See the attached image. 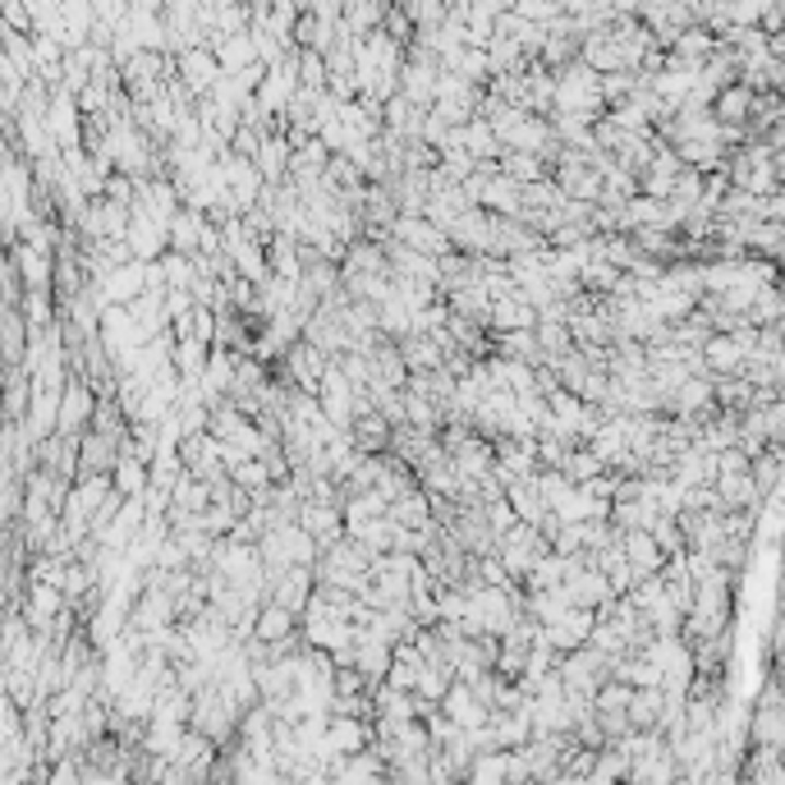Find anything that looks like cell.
I'll use <instances>...</instances> for the list:
<instances>
[{"mask_svg": "<svg viewBox=\"0 0 785 785\" xmlns=\"http://www.w3.org/2000/svg\"><path fill=\"white\" fill-rule=\"evenodd\" d=\"M556 110H566V116H579L597 124L607 116V97H602V74L588 70L583 60L566 64V70H556Z\"/></svg>", "mask_w": 785, "mask_h": 785, "instance_id": "1", "label": "cell"}, {"mask_svg": "<svg viewBox=\"0 0 785 785\" xmlns=\"http://www.w3.org/2000/svg\"><path fill=\"white\" fill-rule=\"evenodd\" d=\"M497 556L506 560L510 579H514V583H520V588H524V579H528V574L537 570V560H543V556H551V543H547V537L537 533V528L520 524V528H514V533H506V537H501V551H497Z\"/></svg>", "mask_w": 785, "mask_h": 785, "instance_id": "2", "label": "cell"}, {"mask_svg": "<svg viewBox=\"0 0 785 785\" xmlns=\"http://www.w3.org/2000/svg\"><path fill=\"white\" fill-rule=\"evenodd\" d=\"M560 680H566L570 693H583V699H597V689L611 680V662L597 653V647H579L560 662Z\"/></svg>", "mask_w": 785, "mask_h": 785, "instance_id": "3", "label": "cell"}, {"mask_svg": "<svg viewBox=\"0 0 785 785\" xmlns=\"http://www.w3.org/2000/svg\"><path fill=\"white\" fill-rule=\"evenodd\" d=\"M391 239L395 243H405V249H414V253H423V258H445V253H455L451 249V235L445 230H437L428 216H400L395 226H391Z\"/></svg>", "mask_w": 785, "mask_h": 785, "instance_id": "4", "label": "cell"}, {"mask_svg": "<svg viewBox=\"0 0 785 785\" xmlns=\"http://www.w3.org/2000/svg\"><path fill=\"white\" fill-rule=\"evenodd\" d=\"M318 400H322L326 418H331L341 432H349V428H354V418H358V386H354V381H349L341 368H335V364H331V372L322 377Z\"/></svg>", "mask_w": 785, "mask_h": 785, "instance_id": "5", "label": "cell"}, {"mask_svg": "<svg viewBox=\"0 0 785 785\" xmlns=\"http://www.w3.org/2000/svg\"><path fill=\"white\" fill-rule=\"evenodd\" d=\"M179 455H185V468L193 478H203V483H226L230 478V468L221 464V441L207 432V437H189L185 445H179Z\"/></svg>", "mask_w": 785, "mask_h": 785, "instance_id": "6", "label": "cell"}, {"mask_svg": "<svg viewBox=\"0 0 785 785\" xmlns=\"http://www.w3.org/2000/svg\"><path fill=\"white\" fill-rule=\"evenodd\" d=\"M441 716H451V722L464 730V735H474L483 726H491V707L478 699L474 689H468L464 680H455V689L445 693V703H441Z\"/></svg>", "mask_w": 785, "mask_h": 785, "instance_id": "7", "label": "cell"}, {"mask_svg": "<svg viewBox=\"0 0 785 785\" xmlns=\"http://www.w3.org/2000/svg\"><path fill=\"white\" fill-rule=\"evenodd\" d=\"M221 74H226V70H221V60H216L212 47H198L189 56H179V83H185L198 102L212 97V87L221 83Z\"/></svg>", "mask_w": 785, "mask_h": 785, "instance_id": "8", "label": "cell"}, {"mask_svg": "<svg viewBox=\"0 0 785 785\" xmlns=\"http://www.w3.org/2000/svg\"><path fill=\"white\" fill-rule=\"evenodd\" d=\"M312 597H318V570L295 566V570H285V574L272 583V602H281V607L295 611L299 620H304V611H308Z\"/></svg>", "mask_w": 785, "mask_h": 785, "instance_id": "9", "label": "cell"}, {"mask_svg": "<svg viewBox=\"0 0 785 785\" xmlns=\"http://www.w3.org/2000/svg\"><path fill=\"white\" fill-rule=\"evenodd\" d=\"M120 445L102 437V432H87L83 445H79V478H110L116 474V464H120Z\"/></svg>", "mask_w": 785, "mask_h": 785, "instance_id": "10", "label": "cell"}, {"mask_svg": "<svg viewBox=\"0 0 785 785\" xmlns=\"http://www.w3.org/2000/svg\"><path fill=\"white\" fill-rule=\"evenodd\" d=\"M299 528H304L308 537H318V547L326 551L331 543H341V537H345V510L318 506V501H304V510H299Z\"/></svg>", "mask_w": 785, "mask_h": 785, "instance_id": "11", "label": "cell"}, {"mask_svg": "<svg viewBox=\"0 0 785 785\" xmlns=\"http://www.w3.org/2000/svg\"><path fill=\"white\" fill-rule=\"evenodd\" d=\"M566 593H570L574 607H583V611H602V607H607V602L616 597V593H611V579L602 574V570H593V566L579 570V574H570V579H566Z\"/></svg>", "mask_w": 785, "mask_h": 785, "instance_id": "12", "label": "cell"}, {"mask_svg": "<svg viewBox=\"0 0 785 785\" xmlns=\"http://www.w3.org/2000/svg\"><path fill=\"white\" fill-rule=\"evenodd\" d=\"M625 556H630V566H634L639 579H657L666 570V551L657 547V537L643 533V528L625 533Z\"/></svg>", "mask_w": 785, "mask_h": 785, "instance_id": "13", "label": "cell"}, {"mask_svg": "<svg viewBox=\"0 0 785 785\" xmlns=\"http://www.w3.org/2000/svg\"><path fill=\"white\" fill-rule=\"evenodd\" d=\"M703 364H707L712 377H745L749 354L735 345V335H712V341L703 345Z\"/></svg>", "mask_w": 785, "mask_h": 785, "instance_id": "14", "label": "cell"}, {"mask_svg": "<svg viewBox=\"0 0 785 785\" xmlns=\"http://www.w3.org/2000/svg\"><path fill=\"white\" fill-rule=\"evenodd\" d=\"M354 445H358V455H391V441H395V428L381 414H364V418H354V428H349Z\"/></svg>", "mask_w": 785, "mask_h": 785, "instance_id": "15", "label": "cell"}, {"mask_svg": "<svg viewBox=\"0 0 785 785\" xmlns=\"http://www.w3.org/2000/svg\"><path fill=\"white\" fill-rule=\"evenodd\" d=\"M212 51H216V60H221V70H226V74H243V70H253V64H262V60H258V47H253V33L216 37Z\"/></svg>", "mask_w": 785, "mask_h": 785, "instance_id": "16", "label": "cell"}, {"mask_svg": "<svg viewBox=\"0 0 785 785\" xmlns=\"http://www.w3.org/2000/svg\"><path fill=\"white\" fill-rule=\"evenodd\" d=\"M212 345H203V341H179L175 345V372H179V381L185 386H203V377H207V368H212Z\"/></svg>", "mask_w": 785, "mask_h": 785, "instance_id": "17", "label": "cell"}, {"mask_svg": "<svg viewBox=\"0 0 785 785\" xmlns=\"http://www.w3.org/2000/svg\"><path fill=\"white\" fill-rule=\"evenodd\" d=\"M400 358H405L409 377H418V372H441V368H445V349L432 341V335H409V341H400Z\"/></svg>", "mask_w": 785, "mask_h": 785, "instance_id": "18", "label": "cell"}, {"mask_svg": "<svg viewBox=\"0 0 785 785\" xmlns=\"http://www.w3.org/2000/svg\"><path fill=\"white\" fill-rule=\"evenodd\" d=\"M203 226H207L203 212H193V207L179 212V216L170 221V253L198 258V249H203Z\"/></svg>", "mask_w": 785, "mask_h": 785, "instance_id": "19", "label": "cell"}, {"mask_svg": "<svg viewBox=\"0 0 785 785\" xmlns=\"http://www.w3.org/2000/svg\"><path fill=\"white\" fill-rule=\"evenodd\" d=\"M487 60H491V79H514V74H528V64L533 56L520 47V41H510V37H497L487 47Z\"/></svg>", "mask_w": 785, "mask_h": 785, "instance_id": "20", "label": "cell"}, {"mask_svg": "<svg viewBox=\"0 0 785 785\" xmlns=\"http://www.w3.org/2000/svg\"><path fill=\"white\" fill-rule=\"evenodd\" d=\"M299 616L295 611H285L281 602H266V607L258 611V630H253V639H262V643H281V639H289V634H299Z\"/></svg>", "mask_w": 785, "mask_h": 785, "instance_id": "21", "label": "cell"}, {"mask_svg": "<svg viewBox=\"0 0 785 785\" xmlns=\"http://www.w3.org/2000/svg\"><path fill=\"white\" fill-rule=\"evenodd\" d=\"M110 483H116V491L124 501H133V497H147V487H152V468L139 460V455H120V464H116V474H110Z\"/></svg>", "mask_w": 785, "mask_h": 785, "instance_id": "22", "label": "cell"}, {"mask_svg": "<svg viewBox=\"0 0 785 785\" xmlns=\"http://www.w3.org/2000/svg\"><path fill=\"white\" fill-rule=\"evenodd\" d=\"M423 670H428V662H423L418 647H414V643H400V647H395V662H391L386 685H391V689H400V693H414Z\"/></svg>", "mask_w": 785, "mask_h": 785, "instance_id": "23", "label": "cell"}, {"mask_svg": "<svg viewBox=\"0 0 785 785\" xmlns=\"http://www.w3.org/2000/svg\"><path fill=\"white\" fill-rule=\"evenodd\" d=\"M345 272H358V276H391V258H386V249H381L377 239H358L354 249H349V258H345Z\"/></svg>", "mask_w": 785, "mask_h": 785, "instance_id": "24", "label": "cell"}, {"mask_svg": "<svg viewBox=\"0 0 785 785\" xmlns=\"http://www.w3.org/2000/svg\"><path fill=\"white\" fill-rule=\"evenodd\" d=\"M391 520L400 524V528H432L437 524V514H432V497L428 491H409V497H400L395 506H391Z\"/></svg>", "mask_w": 785, "mask_h": 785, "instance_id": "25", "label": "cell"}, {"mask_svg": "<svg viewBox=\"0 0 785 785\" xmlns=\"http://www.w3.org/2000/svg\"><path fill=\"white\" fill-rule=\"evenodd\" d=\"M386 10L391 5H381V0H358V5H345V33L358 37V41L381 33V24H386Z\"/></svg>", "mask_w": 785, "mask_h": 785, "instance_id": "26", "label": "cell"}, {"mask_svg": "<svg viewBox=\"0 0 785 785\" xmlns=\"http://www.w3.org/2000/svg\"><path fill=\"white\" fill-rule=\"evenodd\" d=\"M170 497H175V510H185V514H203V510H212V483L185 474V478L175 483Z\"/></svg>", "mask_w": 785, "mask_h": 785, "instance_id": "27", "label": "cell"}, {"mask_svg": "<svg viewBox=\"0 0 785 785\" xmlns=\"http://www.w3.org/2000/svg\"><path fill=\"white\" fill-rule=\"evenodd\" d=\"M501 170L514 179V185H537V179H551V166L543 162V156H528V152H506Z\"/></svg>", "mask_w": 785, "mask_h": 785, "instance_id": "28", "label": "cell"}, {"mask_svg": "<svg viewBox=\"0 0 785 785\" xmlns=\"http://www.w3.org/2000/svg\"><path fill=\"white\" fill-rule=\"evenodd\" d=\"M445 70L460 74V79H468V83H478V87L491 83V60H487V51H478V47H464L460 56H451V60H445Z\"/></svg>", "mask_w": 785, "mask_h": 785, "instance_id": "29", "label": "cell"}, {"mask_svg": "<svg viewBox=\"0 0 785 785\" xmlns=\"http://www.w3.org/2000/svg\"><path fill=\"white\" fill-rule=\"evenodd\" d=\"M560 474H566V478H570L574 487H588L593 478H602V474H611V468H607V464H602V460H597V455L588 451V445H579V451H570V460H566V464H560Z\"/></svg>", "mask_w": 785, "mask_h": 785, "instance_id": "30", "label": "cell"}, {"mask_svg": "<svg viewBox=\"0 0 785 785\" xmlns=\"http://www.w3.org/2000/svg\"><path fill=\"white\" fill-rule=\"evenodd\" d=\"M299 87L304 93H331V64L322 51H299Z\"/></svg>", "mask_w": 785, "mask_h": 785, "instance_id": "31", "label": "cell"}, {"mask_svg": "<svg viewBox=\"0 0 785 785\" xmlns=\"http://www.w3.org/2000/svg\"><path fill=\"white\" fill-rule=\"evenodd\" d=\"M597 716H616V712H630L634 703V685H620V680H607L597 689Z\"/></svg>", "mask_w": 785, "mask_h": 785, "instance_id": "32", "label": "cell"}, {"mask_svg": "<svg viewBox=\"0 0 785 785\" xmlns=\"http://www.w3.org/2000/svg\"><path fill=\"white\" fill-rule=\"evenodd\" d=\"M0 28L33 37L37 24H33V5H28V0H0Z\"/></svg>", "mask_w": 785, "mask_h": 785, "instance_id": "33", "label": "cell"}]
</instances>
